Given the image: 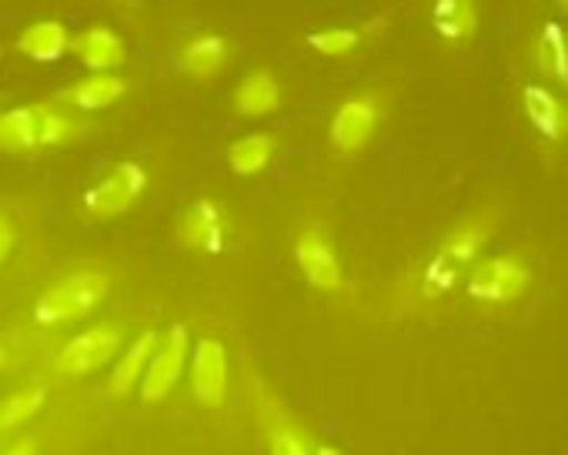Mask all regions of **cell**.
Wrapping results in <instances>:
<instances>
[{
  "label": "cell",
  "instance_id": "cell-12",
  "mask_svg": "<svg viewBox=\"0 0 568 455\" xmlns=\"http://www.w3.org/2000/svg\"><path fill=\"white\" fill-rule=\"evenodd\" d=\"M44 114H48V104L14 108V111L0 114V151H31V148H41Z\"/></svg>",
  "mask_w": 568,
  "mask_h": 455
},
{
  "label": "cell",
  "instance_id": "cell-21",
  "mask_svg": "<svg viewBox=\"0 0 568 455\" xmlns=\"http://www.w3.org/2000/svg\"><path fill=\"white\" fill-rule=\"evenodd\" d=\"M271 154H274V138L271 134H247V138L231 144L227 161H231L234 174H257V171L267 168Z\"/></svg>",
  "mask_w": 568,
  "mask_h": 455
},
{
  "label": "cell",
  "instance_id": "cell-23",
  "mask_svg": "<svg viewBox=\"0 0 568 455\" xmlns=\"http://www.w3.org/2000/svg\"><path fill=\"white\" fill-rule=\"evenodd\" d=\"M44 398H48V392L41 385L21 388V392L8 395L4 402H0V428H18V425H24L31 415H38L44 408Z\"/></svg>",
  "mask_w": 568,
  "mask_h": 455
},
{
  "label": "cell",
  "instance_id": "cell-2",
  "mask_svg": "<svg viewBox=\"0 0 568 455\" xmlns=\"http://www.w3.org/2000/svg\"><path fill=\"white\" fill-rule=\"evenodd\" d=\"M148 188V171L138 161H121L111 174L91 184L81 198V208L91 218H114L124 214Z\"/></svg>",
  "mask_w": 568,
  "mask_h": 455
},
{
  "label": "cell",
  "instance_id": "cell-15",
  "mask_svg": "<svg viewBox=\"0 0 568 455\" xmlns=\"http://www.w3.org/2000/svg\"><path fill=\"white\" fill-rule=\"evenodd\" d=\"M538 71L568 91V31L558 21H545L538 31Z\"/></svg>",
  "mask_w": 568,
  "mask_h": 455
},
{
  "label": "cell",
  "instance_id": "cell-16",
  "mask_svg": "<svg viewBox=\"0 0 568 455\" xmlns=\"http://www.w3.org/2000/svg\"><path fill=\"white\" fill-rule=\"evenodd\" d=\"M277 101H281V88H277V81L267 71L247 74L241 81L237 94H234V108L244 118H264V114H271L277 108Z\"/></svg>",
  "mask_w": 568,
  "mask_h": 455
},
{
  "label": "cell",
  "instance_id": "cell-22",
  "mask_svg": "<svg viewBox=\"0 0 568 455\" xmlns=\"http://www.w3.org/2000/svg\"><path fill=\"white\" fill-rule=\"evenodd\" d=\"M267 448L274 455H312L318 445L315 438L308 435V428H302L298 422L292 418H281L267 428Z\"/></svg>",
  "mask_w": 568,
  "mask_h": 455
},
{
  "label": "cell",
  "instance_id": "cell-1",
  "mask_svg": "<svg viewBox=\"0 0 568 455\" xmlns=\"http://www.w3.org/2000/svg\"><path fill=\"white\" fill-rule=\"evenodd\" d=\"M108 295V282L98 272H78L64 282H58L54 289H48L38 305H34V322L41 328H51L58 322H71L81 315H91Z\"/></svg>",
  "mask_w": 568,
  "mask_h": 455
},
{
  "label": "cell",
  "instance_id": "cell-18",
  "mask_svg": "<svg viewBox=\"0 0 568 455\" xmlns=\"http://www.w3.org/2000/svg\"><path fill=\"white\" fill-rule=\"evenodd\" d=\"M227 64V41L217 38V34H204L197 41H191L184 51H181V68L191 74V78H214L221 74Z\"/></svg>",
  "mask_w": 568,
  "mask_h": 455
},
{
  "label": "cell",
  "instance_id": "cell-14",
  "mask_svg": "<svg viewBox=\"0 0 568 455\" xmlns=\"http://www.w3.org/2000/svg\"><path fill=\"white\" fill-rule=\"evenodd\" d=\"M18 48H21V54H28L38 64H54L68 54L71 38H68V28L61 21H38L21 34Z\"/></svg>",
  "mask_w": 568,
  "mask_h": 455
},
{
  "label": "cell",
  "instance_id": "cell-27",
  "mask_svg": "<svg viewBox=\"0 0 568 455\" xmlns=\"http://www.w3.org/2000/svg\"><path fill=\"white\" fill-rule=\"evenodd\" d=\"M558 4H561V8H565V11H568V0H558Z\"/></svg>",
  "mask_w": 568,
  "mask_h": 455
},
{
  "label": "cell",
  "instance_id": "cell-8",
  "mask_svg": "<svg viewBox=\"0 0 568 455\" xmlns=\"http://www.w3.org/2000/svg\"><path fill=\"white\" fill-rule=\"evenodd\" d=\"M191 388H194V402L204 408H217L224 402V395H227V355H224L221 342L201 338L194 345Z\"/></svg>",
  "mask_w": 568,
  "mask_h": 455
},
{
  "label": "cell",
  "instance_id": "cell-26",
  "mask_svg": "<svg viewBox=\"0 0 568 455\" xmlns=\"http://www.w3.org/2000/svg\"><path fill=\"white\" fill-rule=\"evenodd\" d=\"M4 362H8V352H4V348H0V368H4Z\"/></svg>",
  "mask_w": 568,
  "mask_h": 455
},
{
  "label": "cell",
  "instance_id": "cell-6",
  "mask_svg": "<svg viewBox=\"0 0 568 455\" xmlns=\"http://www.w3.org/2000/svg\"><path fill=\"white\" fill-rule=\"evenodd\" d=\"M118 352H121V328L98 325V328H88V332L74 335L61 348V355L54 358V368L61 375H88V372L104 368Z\"/></svg>",
  "mask_w": 568,
  "mask_h": 455
},
{
  "label": "cell",
  "instance_id": "cell-25",
  "mask_svg": "<svg viewBox=\"0 0 568 455\" xmlns=\"http://www.w3.org/2000/svg\"><path fill=\"white\" fill-rule=\"evenodd\" d=\"M14 242H18V232H14V221L0 211V265L8 262V255L14 252Z\"/></svg>",
  "mask_w": 568,
  "mask_h": 455
},
{
  "label": "cell",
  "instance_id": "cell-4",
  "mask_svg": "<svg viewBox=\"0 0 568 455\" xmlns=\"http://www.w3.org/2000/svg\"><path fill=\"white\" fill-rule=\"evenodd\" d=\"M187 348H191V338H187V328L184 325H174L168 328L164 338H158L151 358H148V368L141 375V395L144 402H161L184 375V362H187Z\"/></svg>",
  "mask_w": 568,
  "mask_h": 455
},
{
  "label": "cell",
  "instance_id": "cell-9",
  "mask_svg": "<svg viewBox=\"0 0 568 455\" xmlns=\"http://www.w3.org/2000/svg\"><path fill=\"white\" fill-rule=\"evenodd\" d=\"M295 259H298V269L305 272L308 285H315L322 292H338L345 285L338 255H335L332 242L318 232V228H308V232L298 239Z\"/></svg>",
  "mask_w": 568,
  "mask_h": 455
},
{
  "label": "cell",
  "instance_id": "cell-7",
  "mask_svg": "<svg viewBox=\"0 0 568 455\" xmlns=\"http://www.w3.org/2000/svg\"><path fill=\"white\" fill-rule=\"evenodd\" d=\"M178 239L184 249H194L201 255H221L227 245V218L224 208L211 198H197L191 201V208L184 211L181 224H178Z\"/></svg>",
  "mask_w": 568,
  "mask_h": 455
},
{
  "label": "cell",
  "instance_id": "cell-20",
  "mask_svg": "<svg viewBox=\"0 0 568 455\" xmlns=\"http://www.w3.org/2000/svg\"><path fill=\"white\" fill-rule=\"evenodd\" d=\"M432 24H435L438 38H445V41H468L475 34L478 14H475L471 0H435Z\"/></svg>",
  "mask_w": 568,
  "mask_h": 455
},
{
  "label": "cell",
  "instance_id": "cell-5",
  "mask_svg": "<svg viewBox=\"0 0 568 455\" xmlns=\"http://www.w3.org/2000/svg\"><path fill=\"white\" fill-rule=\"evenodd\" d=\"M531 282V272L525 262L518 259H488L481 265L471 269L465 292L475 302H488V305H501V302H515Z\"/></svg>",
  "mask_w": 568,
  "mask_h": 455
},
{
  "label": "cell",
  "instance_id": "cell-17",
  "mask_svg": "<svg viewBox=\"0 0 568 455\" xmlns=\"http://www.w3.org/2000/svg\"><path fill=\"white\" fill-rule=\"evenodd\" d=\"M158 338H161V335H158L154 328H148V332H141V338L124 352V358H121L118 368L111 372V392H114V395H131V392L138 388V382H141V375H144V368H148V358H151Z\"/></svg>",
  "mask_w": 568,
  "mask_h": 455
},
{
  "label": "cell",
  "instance_id": "cell-11",
  "mask_svg": "<svg viewBox=\"0 0 568 455\" xmlns=\"http://www.w3.org/2000/svg\"><path fill=\"white\" fill-rule=\"evenodd\" d=\"M521 104H525L528 121L535 124V131L545 141H561L565 138V131H568V108H565V101L551 88L528 84L521 91Z\"/></svg>",
  "mask_w": 568,
  "mask_h": 455
},
{
  "label": "cell",
  "instance_id": "cell-3",
  "mask_svg": "<svg viewBox=\"0 0 568 455\" xmlns=\"http://www.w3.org/2000/svg\"><path fill=\"white\" fill-rule=\"evenodd\" d=\"M485 242H488V232H485V228H478V224L458 228L455 235H448L445 245L438 249V255L425 269V292L432 299L435 295H445L458 282V275L478 259V252H481Z\"/></svg>",
  "mask_w": 568,
  "mask_h": 455
},
{
  "label": "cell",
  "instance_id": "cell-13",
  "mask_svg": "<svg viewBox=\"0 0 568 455\" xmlns=\"http://www.w3.org/2000/svg\"><path fill=\"white\" fill-rule=\"evenodd\" d=\"M71 48H74V54L81 58V64L91 68V71H114V68H121V64L128 61L124 41H121L114 31H108V28H91V31H84L81 38L71 41Z\"/></svg>",
  "mask_w": 568,
  "mask_h": 455
},
{
  "label": "cell",
  "instance_id": "cell-24",
  "mask_svg": "<svg viewBox=\"0 0 568 455\" xmlns=\"http://www.w3.org/2000/svg\"><path fill=\"white\" fill-rule=\"evenodd\" d=\"M358 44H362V34H358V31H352V28H328V31H315V34H308V48H312L315 54H325V58L352 54Z\"/></svg>",
  "mask_w": 568,
  "mask_h": 455
},
{
  "label": "cell",
  "instance_id": "cell-19",
  "mask_svg": "<svg viewBox=\"0 0 568 455\" xmlns=\"http://www.w3.org/2000/svg\"><path fill=\"white\" fill-rule=\"evenodd\" d=\"M124 94H128V81H121V78H114L108 71H98L94 78H88L78 88H71L68 98H71V104L78 111H104V108L118 104Z\"/></svg>",
  "mask_w": 568,
  "mask_h": 455
},
{
  "label": "cell",
  "instance_id": "cell-10",
  "mask_svg": "<svg viewBox=\"0 0 568 455\" xmlns=\"http://www.w3.org/2000/svg\"><path fill=\"white\" fill-rule=\"evenodd\" d=\"M382 118V101L378 98H352L338 108V114L332 118V144L342 151H358L368 144L375 124Z\"/></svg>",
  "mask_w": 568,
  "mask_h": 455
}]
</instances>
